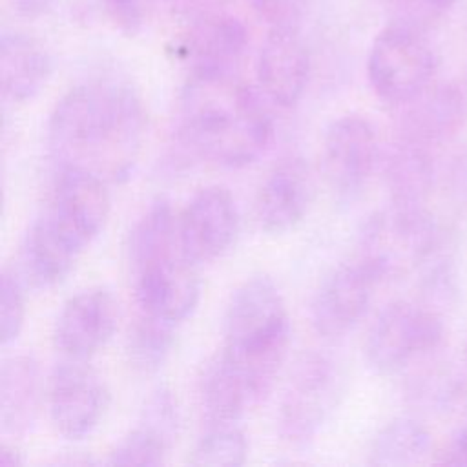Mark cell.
Segmentation results:
<instances>
[{"instance_id": "6da1fadb", "label": "cell", "mask_w": 467, "mask_h": 467, "mask_svg": "<svg viewBox=\"0 0 467 467\" xmlns=\"http://www.w3.org/2000/svg\"><path fill=\"white\" fill-rule=\"evenodd\" d=\"M144 133L146 111L137 89L122 78H93L73 86L55 104L47 148L58 168L117 182L131 173Z\"/></svg>"}, {"instance_id": "7a4b0ae2", "label": "cell", "mask_w": 467, "mask_h": 467, "mask_svg": "<svg viewBox=\"0 0 467 467\" xmlns=\"http://www.w3.org/2000/svg\"><path fill=\"white\" fill-rule=\"evenodd\" d=\"M272 135L274 120L263 99L235 75L188 77L177 119V142L186 153L243 168L265 153Z\"/></svg>"}, {"instance_id": "3957f363", "label": "cell", "mask_w": 467, "mask_h": 467, "mask_svg": "<svg viewBox=\"0 0 467 467\" xmlns=\"http://www.w3.org/2000/svg\"><path fill=\"white\" fill-rule=\"evenodd\" d=\"M128 259L139 314L177 327L195 310L197 265L181 246L177 217L166 201L153 202L133 226Z\"/></svg>"}, {"instance_id": "277c9868", "label": "cell", "mask_w": 467, "mask_h": 467, "mask_svg": "<svg viewBox=\"0 0 467 467\" xmlns=\"http://www.w3.org/2000/svg\"><path fill=\"white\" fill-rule=\"evenodd\" d=\"M288 341L290 319L277 285L268 275L246 279L228 303L221 352L243 374L254 403L272 390Z\"/></svg>"}, {"instance_id": "5b68a950", "label": "cell", "mask_w": 467, "mask_h": 467, "mask_svg": "<svg viewBox=\"0 0 467 467\" xmlns=\"http://www.w3.org/2000/svg\"><path fill=\"white\" fill-rule=\"evenodd\" d=\"M438 246L440 230L427 208L410 210L390 204L363 224L356 259L381 283L427 265Z\"/></svg>"}, {"instance_id": "8992f818", "label": "cell", "mask_w": 467, "mask_h": 467, "mask_svg": "<svg viewBox=\"0 0 467 467\" xmlns=\"http://www.w3.org/2000/svg\"><path fill=\"white\" fill-rule=\"evenodd\" d=\"M436 55L423 33L389 24L372 40L367 77L374 93L401 106L425 91L436 75Z\"/></svg>"}, {"instance_id": "52a82bcc", "label": "cell", "mask_w": 467, "mask_h": 467, "mask_svg": "<svg viewBox=\"0 0 467 467\" xmlns=\"http://www.w3.org/2000/svg\"><path fill=\"white\" fill-rule=\"evenodd\" d=\"M443 339V321L436 310L412 301L389 303L372 323L365 356L378 374H396L431 354Z\"/></svg>"}, {"instance_id": "ba28073f", "label": "cell", "mask_w": 467, "mask_h": 467, "mask_svg": "<svg viewBox=\"0 0 467 467\" xmlns=\"http://www.w3.org/2000/svg\"><path fill=\"white\" fill-rule=\"evenodd\" d=\"M343 392L339 365L319 352L305 354L285 389L279 407V432L294 447L308 445Z\"/></svg>"}, {"instance_id": "9c48e42d", "label": "cell", "mask_w": 467, "mask_h": 467, "mask_svg": "<svg viewBox=\"0 0 467 467\" xmlns=\"http://www.w3.org/2000/svg\"><path fill=\"white\" fill-rule=\"evenodd\" d=\"M378 155V135L368 119L343 115L330 122L323 135L321 168L339 202L350 204L363 193Z\"/></svg>"}, {"instance_id": "30bf717a", "label": "cell", "mask_w": 467, "mask_h": 467, "mask_svg": "<svg viewBox=\"0 0 467 467\" xmlns=\"http://www.w3.org/2000/svg\"><path fill=\"white\" fill-rule=\"evenodd\" d=\"M109 392L99 374L80 359L60 361L47 381V410L53 427L67 440L89 436L100 423Z\"/></svg>"}, {"instance_id": "8fae6325", "label": "cell", "mask_w": 467, "mask_h": 467, "mask_svg": "<svg viewBox=\"0 0 467 467\" xmlns=\"http://www.w3.org/2000/svg\"><path fill=\"white\" fill-rule=\"evenodd\" d=\"M109 213L106 181L77 168H60L49 208L44 215L55 230L77 250L100 234Z\"/></svg>"}, {"instance_id": "7c38bea8", "label": "cell", "mask_w": 467, "mask_h": 467, "mask_svg": "<svg viewBox=\"0 0 467 467\" xmlns=\"http://www.w3.org/2000/svg\"><path fill=\"white\" fill-rule=\"evenodd\" d=\"M179 241L195 263L221 257L239 232V210L232 193L219 184L201 188L177 217Z\"/></svg>"}, {"instance_id": "4fadbf2b", "label": "cell", "mask_w": 467, "mask_h": 467, "mask_svg": "<svg viewBox=\"0 0 467 467\" xmlns=\"http://www.w3.org/2000/svg\"><path fill=\"white\" fill-rule=\"evenodd\" d=\"M188 24L177 44V55L186 64L190 77L235 75L248 46V31L243 20L221 11Z\"/></svg>"}, {"instance_id": "5bb4252c", "label": "cell", "mask_w": 467, "mask_h": 467, "mask_svg": "<svg viewBox=\"0 0 467 467\" xmlns=\"http://www.w3.org/2000/svg\"><path fill=\"white\" fill-rule=\"evenodd\" d=\"M119 325V303L102 286L80 290L71 296L55 321L53 341L67 359L88 361L115 334Z\"/></svg>"}, {"instance_id": "9a60e30c", "label": "cell", "mask_w": 467, "mask_h": 467, "mask_svg": "<svg viewBox=\"0 0 467 467\" xmlns=\"http://www.w3.org/2000/svg\"><path fill=\"white\" fill-rule=\"evenodd\" d=\"M379 281L358 259L334 268L312 299V325L323 337H341L365 316Z\"/></svg>"}, {"instance_id": "2e32d148", "label": "cell", "mask_w": 467, "mask_h": 467, "mask_svg": "<svg viewBox=\"0 0 467 467\" xmlns=\"http://www.w3.org/2000/svg\"><path fill=\"white\" fill-rule=\"evenodd\" d=\"M308 77L310 55L299 29H268L257 57V80L265 99L279 108H292L303 97Z\"/></svg>"}, {"instance_id": "e0dca14e", "label": "cell", "mask_w": 467, "mask_h": 467, "mask_svg": "<svg viewBox=\"0 0 467 467\" xmlns=\"http://www.w3.org/2000/svg\"><path fill=\"white\" fill-rule=\"evenodd\" d=\"M314 181L303 157L281 159L266 175L257 193L255 212L263 232L283 235L294 230L308 213Z\"/></svg>"}, {"instance_id": "ac0fdd59", "label": "cell", "mask_w": 467, "mask_h": 467, "mask_svg": "<svg viewBox=\"0 0 467 467\" xmlns=\"http://www.w3.org/2000/svg\"><path fill=\"white\" fill-rule=\"evenodd\" d=\"M179 425L173 392L159 387L142 409L140 420L130 434L109 452L108 465H161L164 463Z\"/></svg>"}, {"instance_id": "d6986e66", "label": "cell", "mask_w": 467, "mask_h": 467, "mask_svg": "<svg viewBox=\"0 0 467 467\" xmlns=\"http://www.w3.org/2000/svg\"><path fill=\"white\" fill-rule=\"evenodd\" d=\"M405 108L400 119V139L432 148L452 139L467 117V99L454 84H431Z\"/></svg>"}, {"instance_id": "ffe728a7", "label": "cell", "mask_w": 467, "mask_h": 467, "mask_svg": "<svg viewBox=\"0 0 467 467\" xmlns=\"http://www.w3.org/2000/svg\"><path fill=\"white\" fill-rule=\"evenodd\" d=\"M53 71L46 46L24 31H2L0 86L5 100L24 104L38 95Z\"/></svg>"}, {"instance_id": "44dd1931", "label": "cell", "mask_w": 467, "mask_h": 467, "mask_svg": "<svg viewBox=\"0 0 467 467\" xmlns=\"http://www.w3.org/2000/svg\"><path fill=\"white\" fill-rule=\"evenodd\" d=\"M390 204L423 210L436 184V164L431 148L398 139L385 162Z\"/></svg>"}, {"instance_id": "7402d4cb", "label": "cell", "mask_w": 467, "mask_h": 467, "mask_svg": "<svg viewBox=\"0 0 467 467\" xmlns=\"http://www.w3.org/2000/svg\"><path fill=\"white\" fill-rule=\"evenodd\" d=\"M40 403L38 363L27 354H16L0 370V427L2 434L18 438L35 423Z\"/></svg>"}, {"instance_id": "603a6c76", "label": "cell", "mask_w": 467, "mask_h": 467, "mask_svg": "<svg viewBox=\"0 0 467 467\" xmlns=\"http://www.w3.org/2000/svg\"><path fill=\"white\" fill-rule=\"evenodd\" d=\"M77 252L42 213L27 230L24 243V263L33 283L38 286L58 285L75 266Z\"/></svg>"}, {"instance_id": "cb8c5ba5", "label": "cell", "mask_w": 467, "mask_h": 467, "mask_svg": "<svg viewBox=\"0 0 467 467\" xmlns=\"http://www.w3.org/2000/svg\"><path fill=\"white\" fill-rule=\"evenodd\" d=\"M201 400L208 420L215 425H230L237 421L246 407L254 403L243 374L223 352H219L204 368Z\"/></svg>"}, {"instance_id": "d4e9b609", "label": "cell", "mask_w": 467, "mask_h": 467, "mask_svg": "<svg viewBox=\"0 0 467 467\" xmlns=\"http://www.w3.org/2000/svg\"><path fill=\"white\" fill-rule=\"evenodd\" d=\"M432 452L429 429L412 418H396L383 425L372 440L368 463L381 467L418 465Z\"/></svg>"}, {"instance_id": "484cf974", "label": "cell", "mask_w": 467, "mask_h": 467, "mask_svg": "<svg viewBox=\"0 0 467 467\" xmlns=\"http://www.w3.org/2000/svg\"><path fill=\"white\" fill-rule=\"evenodd\" d=\"M175 325L139 314L128 336L131 363L142 372H155L162 367L175 337Z\"/></svg>"}, {"instance_id": "4316f807", "label": "cell", "mask_w": 467, "mask_h": 467, "mask_svg": "<svg viewBox=\"0 0 467 467\" xmlns=\"http://www.w3.org/2000/svg\"><path fill=\"white\" fill-rule=\"evenodd\" d=\"M248 441L244 434L230 425H215L195 445L190 462L193 465L237 467L246 462Z\"/></svg>"}, {"instance_id": "83f0119b", "label": "cell", "mask_w": 467, "mask_h": 467, "mask_svg": "<svg viewBox=\"0 0 467 467\" xmlns=\"http://www.w3.org/2000/svg\"><path fill=\"white\" fill-rule=\"evenodd\" d=\"M390 24L427 33L452 11L456 0H385Z\"/></svg>"}, {"instance_id": "f1b7e54d", "label": "cell", "mask_w": 467, "mask_h": 467, "mask_svg": "<svg viewBox=\"0 0 467 467\" xmlns=\"http://www.w3.org/2000/svg\"><path fill=\"white\" fill-rule=\"evenodd\" d=\"M0 292V339L2 345L7 347L18 337L26 319L24 286L16 272L7 266L2 270Z\"/></svg>"}, {"instance_id": "f546056e", "label": "cell", "mask_w": 467, "mask_h": 467, "mask_svg": "<svg viewBox=\"0 0 467 467\" xmlns=\"http://www.w3.org/2000/svg\"><path fill=\"white\" fill-rule=\"evenodd\" d=\"M310 0H250L255 16L268 26L299 29Z\"/></svg>"}, {"instance_id": "4dcf8cb0", "label": "cell", "mask_w": 467, "mask_h": 467, "mask_svg": "<svg viewBox=\"0 0 467 467\" xmlns=\"http://www.w3.org/2000/svg\"><path fill=\"white\" fill-rule=\"evenodd\" d=\"M151 0H102L109 22L124 35H139L150 18Z\"/></svg>"}, {"instance_id": "1f68e13d", "label": "cell", "mask_w": 467, "mask_h": 467, "mask_svg": "<svg viewBox=\"0 0 467 467\" xmlns=\"http://www.w3.org/2000/svg\"><path fill=\"white\" fill-rule=\"evenodd\" d=\"M230 0H168L173 15L184 18L186 22H193L206 15L221 13L228 5Z\"/></svg>"}, {"instance_id": "d6a6232c", "label": "cell", "mask_w": 467, "mask_h": 467, "mask_svg": "<svg viewBox=\"0 0 467 467\" xmlns=\"http://www.w3.org/2000/svg\"><path fill=\"white\" fill-rule=\"evenodd\" d=\"M438 462L447 465H463L467 467V425L458 429L449 440L445 449L438 452Z\"/></svg>"}, {"instance_id": "836d02e7", "label": "cell", "mask_w": 467, "mask_h": 467, "mask_svg": "<svg viewBox=\"0 0 467 467\" xmlns=\"http://www.w3.org/2000/svg\"><path fill=\"white\" fill-rule=\"evenodd\" d=\"M449 190L456 202H467V153L460 155L449 171Z\"/></svg>"}, {"instance_id": "e575fe53", "label": "cell", "mask_w": 467, "mask_h": 467, "mask_svg": "<svg viewBox=\"0 0 467 467\" xmlns=\"http://www.w3.org/2000/svg\"><path fill=\"white\" fill-rule=\"evenodd\" d=\"M7 2L16 15L26 18H35L44 15L53 5L55 0H7Z\"/></svg>"}, {"instance_id": "d590c367", "label": "cell", "mask_w": 467, "mask_h": 467, "mask_svg": "<svg viewBox=\"0 0 467 467\" xmlns=\"http://www.w3.org/2000/svg\"><path fill=\"white\" fill-rule=\"evenodd\" d=\"M0 465L2 467H16L22 465V456L15 445L2 443L0 447Z\"/></svg>"}]
</instances>
